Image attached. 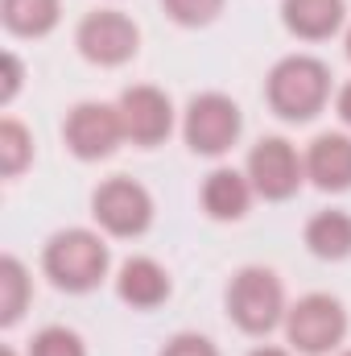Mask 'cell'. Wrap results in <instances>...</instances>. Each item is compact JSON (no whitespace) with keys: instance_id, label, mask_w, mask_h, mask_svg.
<instances>
[{"instance_id":"6da1fadb","label":"cell","mask_w":351,"mask_h":356,"mask_svg":"<svg viewBox=\"0 0 351 356\" xmlns=\"http://www.w3.org/2000/svg\"><path fill=\"white\" fill-rule=\"evenodd\" d=\"M264 99L281 120L306 124L331 99V67L314 54H285L273 63L264 79Z\"/></svg>"},{"instance_id":"7a4b0ae2","label":"cell","mask_w":351,"mask_h":356,"mask_svg":"<svg viewBox=\"0 0 351 356\" xmlns=\"http://www.w3.org/2000/svg\"><path fill=\"white\" fill-rule=\"evenodd\" d=\"M108 266H112V249L91 228H62L42 249L46 277L67 294H91L108 277Z\"/></svg>"},{"instance_id":"3957f363","label":"cell","mask_w":351,"mask_h":356,"mask_svg":"<svg viewBox=\"0 0 351 356\" xmlns=\"http://www.w3.org/2000/svg\"><path fill=\"white\" fill-rule=\"evenodd\" d=\"M223 302H228V319H232L244 336H268L273 327L285 323V311H289L285 286H281V277L268 266L236 269L232 282H228Z\"/></svg>"},{"instance_id":"277c9868","label":"cell","mask_w":351,"mask_h":356,"mask_svg":"<svg viewBox=\"0 0 351 356\" xmlns=\"http://www.w3.org/2000/svg\"><path fill=\"white\" fill-rule=\"evenodd\" d=\"M244 133V112L223 91H203L182 112V137L198 158H223Z\"/></svg>"},{"instance_id":"5b68a950","label":"cell","mask_w":351,"mask_h":356,"mask_svg":"<svg viewBox=\"0 0 351 356\" xmlns=\"http://www.w3.org/2000/svg\"><path fill=\"white\" fill-rule=\"evenodd\" d=\"M285 340L302 356H327L335 353L348 336V307L335 294H306L285 311Z\"/></svg>"},{"instance_id":"8992f818","label":"cell","mask_w":351,"mask_h":356,"mask_svg":"<svg viewBox=\"0 0 351 356\" xmlns=\"http://www.w3.org/2000/svg\"><path fill=\"white\" fill-rule=\"evenodd\" d=\"M91 216L108 236H145L153 224V195L137 178L112 175L91 191Z\"/></svg>"},{"instance_id":"52a82bcc","label":"cell","mask_w":351,"mask_h":356,"mask_svg":"<svg viewBox=\"0 0 351 356\" xmlns=\"http://www.w3.org/2000/svg\"><path fill=\"white\" fill-rule=\"evenodd\" d=\"M75 46H79V54L91 67H124L141 50V29L120 8H95L79 21Z\"/></svg>"},{"instance_id":"ba28073f","label":"cell","mask_w":351,"mask_h":356,"mask_svg":"<svg viewBox=\"0 0 351 356\" xmlns=\"http://www.w3.org/2000/svg\"><path fill=\"white\" fill-rule=\"evenodd\" d=\"M62 141H67V149L79 162H103V158H112L120 149V141H124L120 108L103 104V99L75 104L67 112V120H62Z\"/></svg>"},{"instance_id":"9c48e42d","label":"cell","mask_w":351,"mask_h":356,"mask_svg":"<svg viewBox=\"0 0 351 356\" xmlns=\"http://www.w3.org/2000/svg\"><path fill=\"white\" fill-rule=\"evenodd\" d=\"M244 175L252 182V191L268 203H285L302 191L306 182V158H298V149L285 137H261L248 149Z\"/></svg>"},{"instance_id":"30bf717a","label":"cell","mask_w":351,"mask_h":356,"mask_svg":"<svg viewBox=\"0 0 351 356\" xmlns=\"http://www.w3.org/2000/svg\"><path fill=\"white\" fill-rule=\"evenodd\" d=\"M120 120H124V141L141 149H157L174 133V104L170 95L153 83H132L116 99Z\"/></svg>"},{"instance_id":"8fae6325","label":"cell","mask_w":351,"mask_h":356,"mask_svg":"<svg viewBox=\"0 0 351 356\" xmlns=\"http://www.w3.org/2000/svg\"><path fill=\"white\" fill-rule=\"evenodd\" d=\"M306 178L327 195L351 191V133H318L306 149Z\"/></svg>"},{"instance_id":"7c38bea8","label":"cell","mask_w":351,"mask_h":356,"mask_svg":"<svg viewBox=\"0 0 351 356\" xmlns=\"http://www.w3.org/2000/svg\"><path fill=\"white\" fill-rule=\"evenodd\" d=\"M252 199H257L252 182H248L244 170H236V166H215L211 175L203 178V211L211 220H219V224L244 220L248 207H252Z\"/></svg>"},{"instance_id":"4fadbf2b","label":"cell","mask_w":351,"mask_h":356,"mask_svg":"<svg viewBox=\"0 0 351 356\" xmlns=\"http://www.w3.org/2000/svg\"><path fill=\"white\" fill-rule=\"evenodd\" d=\"M170 273L166 266H157L153 257H128L116 269V294L120 302H128L132 311H157L170 298Z\"/></svg>"},{"instance_id":"5bb4252c","label":"cell","mask_w":351,"mask_h":356,"mask_svg":"<svg viewBox=\"0 0 351 356\" xmlns=\"http://www.w3.org/2000/svg\"><path fill=\"white\" fill-rule=\"evenodd\" d=\"M348 0H281V25L298 42H327L343 29Z\"/></svg>"},{"instance_id":"9a60e30c","label":"cell","mask_w":351,"mask_h":356,"mask_svg":"<svg viewBox=\"0 0 351 356\" xmlns=\"http://www.w3.org/2000/svg\"><path fill=\"white\" fill-rule=\"evenodd\" d=\"M306 249L318 261H348L351 257V211L343 207H323L306 220Z\"/></svg>"},{"instance_id":"2e32d148","label":"cell","mask_w":351,"mask_h":356,"mask_svg":"<svg viewBox=\"0 0 351 356\" xmlns=\"http://www.w3.org/2000/svg\"><path fill=\"white\" fill-rule=\"evenodd\" d=\"M0 21L12 38H46L62 21V0H0Z\"/></svg>"},{"instance_id":"e0dca14e","label":"cell","mask_w":351,"mask_h":356,"mask_svg":"<svg viewBox=\"0 0 351 356\" xmlns=\"http://www.w3.org/2000/svg\"><path fill=\"white\" fill-rule=\"evenodd\" d=\"M29 294H33V286H29L25 261L4 253L0 257V327H17L21 323V315L29 307Z\"/></svg>"},{"instance_id":"ac0fdd59","label":"cell","mask_w":351,"mask_h":356,"mask_svg":"<svg viewBox=\"0 0 351 356\" xmlns=\"http://www.w3.org/2000/svg\"><path fill=\"white\" fill-rule=\"evenodd\" d=\"M33 162V137L21 120L4 116L0 120V175L4 178H17L25 175V166Z\"/></svg>"},{"instance_id":"d6986e66","label":"cell","mask_w":351,"mask_h":356,"mask_svg":"<svg viewBox=\"0 0 351 356\" xmlns=\"http://www.w3.org/2000/svg\"><path fill=\"white\" fill-rule=\"evenodd\" d=\"M25 356H87V344L75 327H62V323H50L42 327L33 340H29V353Z\"/></svg>"},{"instance_id":"ffe728a7","label":"cell","mask_w":351,"mask_h":356,"mask_svg":"<svg viewBox=\"0 0 351 356\" xmlns=\"http://www.w3.org/2000/svg\"><path fill=\"white\" fill-rule=\"evenodd\" d=\"M223 4H228V0H162L166 17H170L174 25H182V29H203V25L219 21Z\"/></svg>"},{"instance_id":"44dd1931","label":"cell","mask_w":351,"mask_h":356,"mask_svg":"<svg viewBox=\"0 0 351 356\" xmlns=\"http://www.w3.org/2000/svg\"><path fill=\"white\" fill-rule=\"evenodd\" d=\"M157 356H219V348H215V340H207L198 332H178L166 340V348Z\"/></svg>"},{"instance_id":"7402d4cb","label":"cell","mask_w":351,"mask_h":356,"mask_svg":"<svg viewBox=\"0 0 351 356\" xmlns=\"http://www.w3.org/2000/svg\"><path fill=\"white\" fill-rule=\"evenodd\" d=\"M21 83H25V63H21L12 50H4V54H0V108H8V104L17 99Z\"/></svg>"},{"instance_id":"603a6c76","label":"cell","mask_w":351,"mask_h":356,"mask_svg":"<svg viewBox=\"0 0 351 356\" xmlns=\"http://www.w3.org/2000/svg\"><path fill=\"white\" fill-rule=\"evenodd\" d=\"M335 112H339V120L351 129V83L339 88V95H335Z\"/></svg>"},{"instance_id":"cb8c5ba5","label":"cell","mask_w":351,"mask_h":356,"mask_svg":"<svg viewBox=\"0 0 351 356\" xmlns=\"http://www.w3.org/2000/svg\"><path fill=\"white\" fill-rule=\"evenodd\" d=\"M248 356H293V348H277V344H261V348H252Z\"/></svg>"},{"instance_id":"d4e9b609","label":"cell","mask_w":351,"mask_h":356,"mask_svg":"<svg viewBox=\"0 0 351 356\" xmlns=\"http://www.w3.org/2000/svg\"><path fill=\"white\" fill-rule=\"evenodd\" d=\"M0 356H17V348H8V344H4V348H0Z\"/></svg>"},{"instance_id":"484cf974","label":"cell","mask_w":351,"mask_h":356,"mask_svg":"<svg viewBox=\"0 0 351 356\" xmlns=\"http://www.w3.org/2000/svg\"><path fill=\"white\" fill-rule=\"evenodd\" d=\"M348 58H351V29H348Z\"/></svg>"},{"instance_id":"4316f807","label":"cell","mask_w":351,"mask_h":356,"mask_svg":"<svg viewBox=\"0 0 351 356\" xmlns=\"http://www.w3.org/2000/svg\"><path fill=\"white\" fill-rule=\"evenodd\" d=\"M335 356H351V348H343V353H335Z\"/></svg>"}]
</instances>
